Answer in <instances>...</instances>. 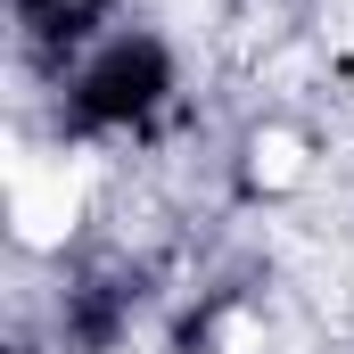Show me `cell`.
Here are the masks:
<instances>
[{
  "mask_svg": "<svg viewBox=\"0 0 354 354\" xmlns=\"http://www.w3.org/2000/svg\"><path fill=\"white\" fill-rule=\"evenodd\" d=\"M58 91H66L58 99V124L66 132H132V124H149L165 107L174 58H165L157 33H107Z\"/></svg>",
  "mask_w": 354,
  "mask_h": 354,
  "instance_id": "cell-1",
  "label": "cell"
},
{
  "mask_svg": "<svg viewBox=\"0 0 354 354\" xmlns=\"http://www.w3.org/2000/svg\"><path fill=\"white\" fill-rule=\"evenodd\" d=\"M99 17H107V0H17V41L41 75L66 83V58L83 66L99 50Z\"/></svg>",
  "mask_w": 354,
  "mask_h": 354,
  "instance_id": "cell-2",
  "label": "cell"
}]
</instances>
